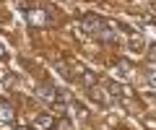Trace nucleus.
I'll return each mask as SVG.
<instances>
[{"instance_id":"obj_1","label":"nucleus","mask_w":156,"mask_h":130,"mask_svg":"<svg viewBox=\"0 0 156 130\" xmlns=\"http://www.w3.org/2000/svg\"><path fill=\"white\" fill-rule=\"evenodd\" d=\"M83 29L89 31L91 37H99V39H104V42H112V39H117V34L109 29V23L104 21V18H99V16H86L83 21Z\"/></svg>"},{"instance_id":"obj_2","label":"nucleus","mask_w":156,"mask_h":130,"mask_svg":"<svg viewBox=\"0 0 156 130\" xmlns=\"http://www.w3.org/2000/svg\"><path fill=\"white\" fill-rule=\"evenodd\" d=\"M37 96H39V102H44V104H57V89L52 83H39L37 86Z\"/></svg>"},{"instance_id":"obj_3","label":"nucleus","mask_w":156,"mask_h":130,"mask_svg":"<svg viewBox=\"0 0 156 130\" xmlns=\"http://www.w3.org/2000/svg\"><path fill=\"white\" fill-rule=\"evenodd\" d=\"M26 18L31 26H47L50 23V13L42 11V8H34V11H26Z\"/></svg>"},{"instance_id":"obj_4","label":"nucleus","mask_w":156,"mask_h":130,"mask_svg":"<svg viewBox=\"0 0 156 130\" xmlns=\"http://www.w3.org/2000/svg\"><path fill=\"white\" fill-rule=\"evenodd\" d=\"M52 125H55V117H52V114H39V117L34 120V128L37 130H52Z\"/></svg>"},{"instance_id":"obj_5","label":"nucleus","mask_w":156,"mask_h":130,"mask_svg":"<svg viewBox=\"0 0 156 130\" xmlns=\"http://www.w3.org/2000/svg\"><path fill=\"white\" fill-rule=\"evenodd\" d=\"M13 117H16L13 114V107L5 99H0V122H13Z\"/></svg>"},{"instance_id":"obj_6","label":"nucleus","mask_w":156,"mask_h":130,"mask_svg":"<svg viewBox=\"0 0 156 130\" xmlns=\"http://www.w3.org/2000/svg\"><path fill=\"white\" fill-rule=\"evenodd\" d=\"M83 81H86V86H96V76L94 73H83Z\"/></svg>"},{"instance_id":"obj_7","label":"nucleus","mask_w":156,"mask_h":130,"mask_svg":"<svg viewBox=\"0 0 156 130\" xmlns=\"http://www.w3.org/2000/svg\"><path fill=\"white\" fill-rule=\"evenodd\" d=\"M148 89H154V91H156V70L148 76Z\"/></svg>"},{"instance_id":"obj_8","label":"nucleus","mask_w":156,"mask_h":130,"mask_svg":"<svg viewBox=\"0 0 156 130\" xmlns=\"http://www.w3.org/2000/svg\"><path fill=\"white\" fill-rule=\"evenodd\" d=\"M57 130H70V122H60V128Z\"/></svg>"},{"instance_id":"obj_9","label":"nucleus","mask_w":156,"mask_h":130,"mask_svg":"<svg viewBox=\"0 0 156 130\" xmlns=\"http://www.w3.org/2000/svg\"><path fill=\"white\" fill-rule=\"evenodd\" d=\"M151 60H156V44H151Z\"/></svg>"},{"instance_id":"obj_10","label":"nucleus","mask_w":156,"mask_h":130,"mask_svg":"<svg viewBox=\"0 0 156 130\" xmlns=\"http://www.w3.org/2000/svg\"><path fill=\"white\" fill-rule=\"evenodd\" d=\"M0 57H5V47L3 44H0Z\"/></svg>"}]
</instances>
